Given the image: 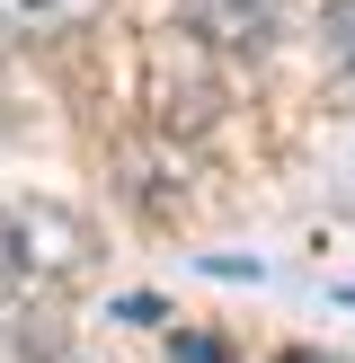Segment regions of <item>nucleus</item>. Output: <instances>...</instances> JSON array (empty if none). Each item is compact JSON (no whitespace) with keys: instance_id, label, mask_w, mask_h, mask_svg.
<instances>
[{"instance_id":"obj_1","label":"nucleus","mask_w":355,"mask_h":363,"mask_svg":"<svg viewBox=\"0 0 355 363\" xmlns=\"http://www.w3.org/2000/svg\"><path fill=\"white\" fill-rule=\"evenodd\" d=\"M89 248L98 240H89V222L71 204H9L0 213V301L89 275Z\"/></svg>"},{"instance_id":"obj_6","label":"nucleus","mask_w":355,"mask_h":363,"mask_svg":"<svg viewBox=\"0 0 355 363\" xmlns=\"http://www.w3.org/2000/svg\"><path fill=\"white\" fill-rule=\"evenodd\" d=\"M284 363H311V354H284Z\"/></svg>"},{"instance_id":"obj_5","label":"nucleus","mask_w":355,"mask_h":363,"mask_svg":"<svg viewBox=\"0 0 355 363\" xmlns=\"http://www.w3.org/2000/svg\"><path fill=\"white\" fill-rule=\"evenodd\" d=\"M320 53H329L337 71H355V0H329V9H320Z\"/></svg>"},{"instance_id":"obj_4","label":"nucleus","mask_w":355,"mask_h":363,"mask_svg":"<svg viewBox=\"0 0 355 363\" xmlns=\"http://www.w3.org/2000/svg\"><path fill=\"white\" fill-rule=\"evenodd\" d=\"M151 98H160V124H169V133H178V124L195 133V124H213V106H222V89H213V80H178V71L160 62Z\"/></svg>"},{"instance_id":"obj_3","label":"nucleus","mask_w":355,"mask_h":363,"mask_svg":"<svg viewBox=\"0 0 355 363\" xmlns=\"http://www.w3.org/2000/svg\"><path fill=\"white\" fill-rule=\"evenodd\" d=\"M98 0H0V45H36V35H71Z\"/></svg>"},{"instance_id":"obj_2","label":"nucleus","mask_w":355,"mask_h":363,"mask_svg":"<svg viewBox=\"0 0 355 363\" xmlns=\"http://www.w3.org/2000/svg\"><path fill=\"white\" fill-rule=\"evenodd\" d=\"M178 18H187V35L213 45V53H266L284 9L275 0H178Z\"/></svg>"}]
</instances>
